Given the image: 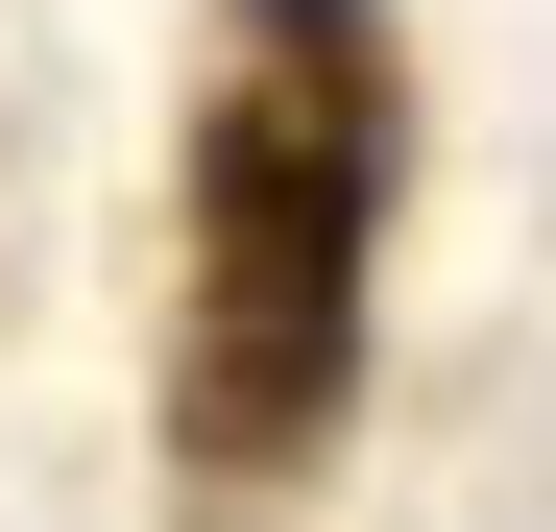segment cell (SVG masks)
<instances>
[{
	"instance_id": "cell-1",
	"label": "cell",
	"mask_w": 556,
	"mask_h": 532,
	"mask_svg": "<svg viewBox=\"0 0 556 532\" xmlns=\"http://www.w3.org/2000/svg\"><path fill=\"white\" fill-rule=\"evenodd\" d=\"M412 194V25L388 0H218L194 145H169V532H291V484L363 411V291Z\"/></svg>"
}]
</instances>
